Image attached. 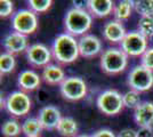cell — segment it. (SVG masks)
Here are the masks:
<instances>
[{"label":"cell","instance_id":"cell-1","mask_svg":"<svg viewBox=\"0 0 153 137\" xmlns=\"http://www.w3.org/2000/svg\"><path fill=\"white\" fill-rule=\"evenodd\" d=\"M51 53L55 59L61 64H71L76 62L80 56L79 42L76 37L69 33H62L57 36L54 42Z\"/></svg>","mask_w":153,"mask_h":137},{"label":"cell","instance_id":"cell-2","mask_svg":"<svg viewBox=\"0 0 153 137\" xmlns=\"http://www.w3.org/2000/svg\"><path fill=\"white\" fill-rule=\"evenodd\" d=\"M93 23V16L87 9L71 8L64 17V27L66 33L73 37H83L89 31Z\"/></svg>","mask_w":153,"mask_h":137},{"label":"cell","instance_id":"cell-3","mask_svg":"<svg viewBox=\"0 0 153 137\" xmlns=\"http://www.w3.org/2000/svg\"><path fill=\"white\" fill-rule=\"evenodd\" d=\"M100 65L103 72H105L106 74H119L127 67L128 56L121 48L111 47L102 53Z\"/></svg>","mask_w":153,"mask_h":137},{"label":"cell","instance_id":"cell-4","mask_svg":"<svg viewBox=\"0 0 153 137\" xmlns=\"http://www.w3.org/2000/svg\"><path fill=\"white\" fill-rule=\"evenodd\" d=\"M96 104L98 110L105 116H117L123 110V95L115 89H108L100 94Z\"/></svg>","mask_w":153,"mask_h":137},{"label":"cell","instance_id":"cell-5","mask_svg":"<svg viewBox=\"0 0 153 137\" xmlns=\"http://www.w3.org/2000/svg\"><path fill=\"white\" fill-rule=\"evenodd\" d=\"M4 106L9 114H12L13 117L21 118L29 114L32 102L30 96H27V94L24 91H13L7 96Z\"/></svg>","mask_w":153,"mask_h":137},{"label":"cell","instance_id":"cell-6","mask_svg":"<svg viewBox=\"0 0 153 137\" xmlns=\"http://www.w3.org/2000/svg\"><path fill=\"white\" fill-rule=\"evenodd\" d=\"M12 26L14 31L24 36H29L37 31L38 17L37 14L30 9H19L12 17Z\"/></svg>","mask_w":153,"mask_h":137},{"label":"cell","instance_id":"cell-7","mask_svg":"<svg viewBox=\"0 0 153 137\" xmlns=\"http://www.w3.org/2000/svg\"><path fill=\"white\" fill-rule=\"evenodd\" d=\"M127 84L130 89L138 93L150 90L153 87V71L142 66L140 64L136 65L128 74Z\"/></svg>","mask_w":153,"mask_h":137},{"label":"cell","instance_id":"cell-8","mask_svg":"<svg viewBox=\"0 0 153 137\" xmlns=\"http://www.w3.org/2000/svg\"><path fill=\"white\" fill-rule=\"evenodd\" d=\"M59 93L64 99L76 102L87 95V85L79 77H68L59 85Z\"/></svg>","mask_w":153,"mask_h":137},{"label":"cell","instance_id":"cell-9","mask_svg":"<svg viewBox=\"0 0 153 137\" xmlns=\"http://www.w3.org/2000/svg\"><path fill=\"white\" fill-rule=\"evenodd\" d=\"M120 46L128 57H138L147 50V38L138 31H130L127 32Z\"/></svg>","mask_w":153,"mask_h":137},{"label":"cell","instance_id":"cell-10","mask_svg":"<svg viewBox=\"0 0 153 137\" xmlns=\"http://www.w3.org/2000/svg\"><path fill=\"white\" fill-rule=\"evenodd\" d=\"M53 53L42 44H33L26 50V59L29 64L34 67H46L49 65Z\"/></svg>","mask_w":153,"mask_h":137},{"label":"cell","instance_id":"cell-11","mask_svg":"<svg viewBox=\"0 0 153 137\" xmlns=\"http://www.w3.org/2000/svg\"><path fill=\"white\" fill-rule=\"evenodd\" d=\"M2 45H4V48L6 49V53L13 54V55L26 52L27 48L30 47L27 37L19 32H15V31L8 33L4 38Z\"/></svg>","mask_w":153,"mask_h":137},{"label":"cell","instance_id":"cell-12","mask_svg":"<svg viewBox=\"0 0 153 137\" xmlns=\"http://www.w3.org/2000/svg\"><path fill=\"white\" fill-rule=\"evenodd\" d=\"M80 56L93 59L102 52V41L94 34H86L78 40Z\"/></svg>","mask_w":153,"mask_h":137},{"label":"cell","instance_id":"cell-13","mask_svg":"<svg viewBox=\"0 0 153 137\" xmlns=\"http://www.w3.org/2000/svg\"><path fill=\"white\" fill-rule=\"evenodd\" d=\"M37 118L39 119L44 129L53 130V129L57 128V124H59L61 119L63 117L61 116V112L57 107H55L53 105H47L39 111Z\"/></svg>","mask_w":153,"mask_h":137},{"label":"cell","instance_id":"cell-14","mask_svg":"<svg viewBox=\"0 0 153 137\" xmlns=\"http://www.w3.org/2000/svg\"><path fill=\"white\" fill-rule=\"evenodd\" d=\"M126 29L119 21H110L103 27V37L110 44H121L126 37Z\"/></svg>","mask_w":153,"mask_h":137},{"label":"cell","instance_id":"cell-15","mask_svg":"<svg viewBox=\"0 0 153 137\" xmlns=\"http://www.w3.org/2000/svg\"><path fill=\"white\" fill-rule=\"evenodd\" d=\"M134 120L138 127L153 128V103L152 102H142L134 110Z\"/></svg>","mask_w":153,"mask_h":137},{"label":"cell","instance_id":"cell-16","mask_svg":"<svg viewBox=\"0 0 153 137\" xmlns=\"http://www.w3.org/2000/svg\"><path fill=\"white\" fill-rule=\"evenodd\" d=\"M114 4L111 0H88L87 1V10L91 16L103 19L106 17L114 10Z\"/></svg>","mask_w":153,"mask_h":137},{"label":"cell","instance_id":"cell-17","mask_svg":"<svg viewBox=\"0 0 153 137\" xmlns=\"http://www.w3.org/2000/svg\"><path fill=\"white\" fill-rule=\"evenodd\" d=\"M17 85L22 91H33L38 89L41 85V78L33 70H25L19 73Z\"/></svg>","mask_w":153,"mask_h":137},{"label":"cell","instance_id":"cell-18","mask_svg":"<svg viewBox=\"0 0 153 137\" xmlns=\"http://www.w3.org/2000/svg\"><path fill=\"white\" fill-rule=\"evenodd\" d=\"M41 78L44 79V81L47 85H61L65 79V73L61 66L55 65V64H49L46 67H44Z\"/></svg>","mask_w":153,"mask_h":137},{"label":"cell","instance_id":"cell-19","mask_svg":"<svg viewBox=\"0 0 153 137\" xmlns=\"http://www.w3.org/2000/svg\"><path fill=\"white\" fill-rule=\"evenodd\" d=\"M56 130L63 137H76L78 134V124L74 119L70 117H63L57 124Z\"/></svg>","mask_w":153,"mask_h":137},{"label":"cell","instance_id":"cell-20","mask_svg":"<svg viewBox=\"0 0 153 137\" xmlns=\"http://www.w3.org/2000/svg\"><path fill=\"white\" fill-rule=\"evenodd\" d=\"M133 9H134V1H130V0L120 1L114 7V10H113L115 20L119 21V22L128 20L133 13Z\"/></svg>","mask_w":153,"mask_h":137},{"label":"cell","instance_id":"cell-21","mask_svg":"<svg viewBox=\"0 0 153 137\" xmlns=\"http://www.w3.org/2000/svg\"><path fill=\"white\" fill-rule=\"evenodd\" d=\"M42 129L44 128H42L38 118H27L22 124V133L26 137L39 136Z\"/></svg>","mask_w":153,"mask_h":137},{"label":"cell","instance_id":"cell-22","mask_svg":"<svg viewBox=\"0 0 153 137\" xmlns=\"http://www.w3.org/2000/svg\"><path fill=\"white\" fill-rule=\"evenodd\" d=\"M16 66V59L13 54L4 53L0 55V73L1 76L8 74L15 70Z\"/></svg>","mask_w":153,"mask_h":137},{"label":"cell","instance_id":"cell-23","mask_svg":"<svg viewBox=\"0 0 153 137\" xmlns=\"http://www.w3.org/2000/svg\"><path fill=\"white\" fill-rule=\"evenodd\" d=\"M137 31L143 34L145 38L153 37V16H143L140 17L137 24Z\"/></svg>","mask_w":153,"mask_h":137},{"label":"cell","instance_id":"cell-24","mask_svg":"<svg viewBox=\"0 0 153 137\" xmlns=\"http://www.w3.org/2000/svg\"><path fill=\"white\" fill-rule=\"evenodd\" d=\"M1 133L5 137H17L22 133V126L16 120H7L1 127Z\"/></svg>","mask_w":153,"mask_h":137},{"label":"cell","instance_id":"cell-25","mask_svg":"<svg viewBox=\"0 0 153 137\" xmlns=\"http://www.w3.org/2000/svg\"><path fill=\"white\" fill-rule=\"evenodd\" d=\"M134 9L136 13L143 16H153V0H138L134 1Z\"/></svg>","mask_w":153,"mask_h":137},{"label":"cell","instance_id":"cell-26","mask_svg":"<svg viewBox=\"0 0 153 137\" xmlns=\"http://www.w3.org/2000/svg\"><path fill=\"white\" fill-rule=\"evenodd\" d=\"M142 103L140 101V93L136 90H128L127 93L123 94V104H125V107H128V109H136L138 105Z\"/></svg>","mask_w":153,"mask_h":137},{"label":"cell","instance_id":"cell-27","mask_svg":"<svg viewBox=\"0 0 153 137\" xmlns=\"http://www.w3.org/2000/svg\"><path fill=\"white\" fill-rule=\"evenodd\" d=\"M27 5H29V9L33 13L40 14L48 12L53 6V1L51 0H30L27 1Z\"/></svg>","mask_w":153,"mask_h":137},{"label":"cell","instance_id":"cell-28","mask_svg":"<svg viewBox=\"0 0 153 137\" xmlns=\"http://www.w3.org/2000/svg\"><path fill=\"white\" fill-rule=\"evenodd\" d=\"M140 65L153 71V47L147 48V50L140 56Z\"/></svg>","mask_w":153,"mask_h":137},{"label":"cell","instance_id":"cell-29","mask_svg":"<svg viewBox=\"0 0 153 137\" xmlns=\"http://www.w3.org/2000/svg\"><path fill=\"white\" fill-rule=\"evenodd\" d=\"M14 4L10 0H1L0 1V16L2 19H6L13 14ZM14 15V14H13Z\"/></svg>","mask_w":153,"mask_h":137},{"label":"cell","instance_id":"cell-30","mask_svg":"<svg viewBox=\"0 0 153 137\" xmlns=\"http://www.w3.org/2000/svg\"><path fill=\"white\" fill-rule=\"evenodd\" d=\"M90 137H117V136H115L114 133L112 130L106 129V128H103V129L95 131L93 135H90Z\"/></svg>","mask_w":153,"mask_h":137},{"label":"cell","instance_id":"cell-31","mask_svg":"<svg viewBox=\"0 0 153 137\" xmlns=\"http://www.w3.org/2000/svg\"><path fill=\"white\" fill-rule=\"evenodd\" d=\"M137 137H153V128L140 127L137 130Z\"/></svg>","mask_w":153,"mask_h":137},{"label":"cell","instance_id":"cell-32","mask_svg":"<svg viewBox=\"0 0 153 137\" xmlns=\"http://www.w3.org/2000/svg\"><path fill=\"white\" fill-rule=\"evenodd\" d=\"M118 137H137V131L131 128H126L118 134Z\"/></svg>","mask_w":153,"mask_h":137},{"label":"cell","instance_id":"cell-33","mask_svg":"<svg viewBox=\"0 0 153 137\" xmlns=\"http://www.w3.org/2000/svg\"><path fill=\"white\" fill-rule=\"evenodd\" d=\"M76 137H90L89 135H80V136H76Z\"/></svg>","mask_w":153,"mask_h":137},{"label":"cell","instance_id":"cell-34","mask_svg":"<svg viewBox=\"0 0 153 137\" xmlns=\"http://www.w3.org/2000/svg\"><path fill=\"white\" fill-rule=\"evenodd\" d=\"M34 137H40V136H34Z\"/></svg>","mask_w":153,"mask_h":137}]
</instances>
